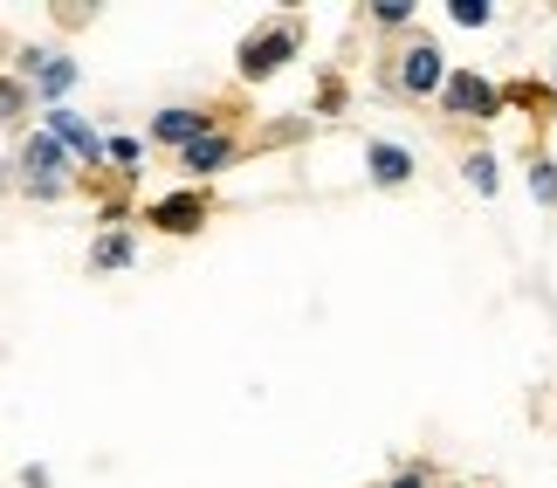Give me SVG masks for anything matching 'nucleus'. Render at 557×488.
Instances as JSON below:
<instances>
[{
    "instance_id": "obj_1",
    "label": "nucleus",
    "mask_w": 557,
    "mask_h": 488,
    "mask_svg": "<svg viewBox=\"0 0 557 488\" xmlns=\"http://www.w3.org/2000/svg\"><path fill=\"white\" fill-rule=\"evenodd\" d=\"M296 55V35L289 28H275V35H255V41H242V70L248 76H269L275 62H289Z\"/></svg>"
},
{
    "instance_id": "obj_2",
    "label": "nucleus",
    "mask_w": 557,
    "mask_h": 488,
    "mask_svg": "<svg viewBox=\"0 0 557 488\" xmlns=\"http://www.w3.org/2000/svg\"><path fill=\"white\" fill-rule=\"evenodd\" d=\"M200 221H207V200L200 193H173V200L152 207V227H165V235H193Z\"/></svg>"
},
{
    "instance_id": "obj_3",
    "label": "nucleus",
    "mask_w": 557,
    "mask_h": 488,
    "mask_svg": "<svg viewBox=\"0 0 557 488\" xmlns=\"http://www.w3.org/2000/svg\"><path fill=\"white\" fill-rule=\"evenodd\" d=\"M399 83H406V90H441V55H434V41H413V49H406Z\"/></svg>"
},
{
    "instance_id": "obj_4",
    "label": "nucleus",
    "mask_w": 557,
    "mask_h": 488,
    "mask_svg": "<svg viewBox=\"0 0 557 488\" xmlns=\"http://www.w3.org/2000/svg\"><path fill=\"white\" fill-rule=\"evenodd\" d=\"M447 103H455V111H496V90L461 70V76H447Z\"/></svg>"
},
{
    "instance_id": "obj_5",
    "label": "nucleus",
    "mask_w": 557,
    "mask_h": 488,
    "mask_svg": "<svg viewBox=\"0 0 557 488\" xmlns=\"http://www.w3.org/2000/svg\"><path fill=\"white\" fill-rule=\"evenodd\" d=\"M227 159H234V138H221V132H207V138L186 145V165H193V173H221Z\"/></svg>"
},
{
    "instance_id": "obj_6",
    "label": "nucleus",
    "mask_w": 557,
    "mask_h": 488,
    "mask_svg": "<svg viewBox=\"0 0 557 488\" xmlns=\"http://www.w3.org/2000/svg\"><path fill=\"white\" fill-rule=\"evenodd\" d=\"M49 138H55V145H70V152H83V159H97V132H90L83 117H70V111H55V117H49Z\"/></svg>"
},
{
    "instance_id": "obj_7",
    "label": "nucleus",
    "mask_w": 557,
    "mask_h": 488,
    "mask_svg": "<svg viewBox=\"0 0 557 488\" xmlns=\"http://www.w3.org/2000/svg\"><path fill=\"white\" fill-rule=\"evenodd\" d=\"M372 173H379V186H406L413 179V159L399 145H372Z\"/></svg>"
},
{
    "instance_id": "obj_8",
    "label": "nucleus",
    "mask_w": 557,
    "mask_h": 488,
    "mask_svg": "<svg viewBox=\"0 0 557 488\" xmlns=\"http://www.w3.org/2000/svg\"><path fill=\"white\" fill-rule=\"evenodd\" d=\"M159 138L165 145H193V138H207V117L200 111H165L159 117Z\"/></svg>"
},
{
    "instance_id": "obj_9",
    "label": "nucleus",
    "mask_w": 557,
    "mask_h": 488,
    "mask_svg": "<svg viewBox=\"0 0 557 488\" xmlns=\"http://www.w3.org/2000/svg\"><path fill=\"white\" fill-rule=\"evenodd\" d=\"M28 173H41L35 186H41V193H55V138H28Z\"/></svg>"
},
{
    "instance_id": "obj_10",
    "label": "nucleus",
    "mask_w": 557,
    "mask_h": 488,
    "mask_svg": "<svg viewBox=\"0 0 557 488\" xmlns=\"http://www.w3.org/2000/svg\"><path fill=\"white\" fill-rule=\"evenodd\" d=\"M90 262H97V268H124V262H132V241H124V235H103Z\"/></svg>"
},
{
    "instance_id": "obj_11",
    "label": "nucleus",
    "mask_w": 557,
    "mask_h": 488,
    "mask_svg": "<svg viewBox=\"0 0 557 488\" xmlns=\"http://www.w3.org/2000/svg\"><path fill=\"white\" fill-rule=\"evenodd\" d=\"M379 28H406V21H413V8H406V0H379V8H366Z\"/></svg>"
},
{
    "instance_id": "obj_12",
    "label": "nucleus",
    "mask_w": 557,
    "mask_h": 488,
    "mask_svg": "<svg viewBox=\"0 0 557 488\" xmlns=\"http://www.w3.org/2000/svg\"><path fill=\"white\" fill-rule=\"evenodd\" d=\"M70 83H76V70H70V62H41V90H49V97H62Z\"/></svg>"
},
{
    "instance_id": "obj_13",
    "label": "nucleus",
    "mask_w": 557,
    "mask_h": 488,
    "mask_svg": "<svg viewBox=\"0 0 557 488\" xmlns=\"http://www.w3.org/2000/svg\"><path fill=\"white\" fill-rule=\"evenodd\" d=\"M447 14H455V21H461V28H482V21H488V14H496V8H488V0H455V8H447Z\"/></svg>"
},
{
    "instance_id": "obj_14",
    "label": "nucleus",
    "mask_w": 557,
    "mask_h": 488,
    "mask_svg": "<svg viewBox=\"0 0 557 488\" xmlns=\"http://www.w3.org/2000/svg\"><path fill=\"white\" fill-rule=\"evenodd\" d=\"M468 179H475V193H488V186H496V159L475 152V159H468Z\"/></svg>"
},
{
    "instance_id": "obj_15",
    "label": "nucleus",
    "mask_w": 557,
    "mask_h": 488,
    "mask_svg": "<svg viewBox=\"0 0 557 488\" xmlns=\"http://www.w3.org/2000/svg\"><path fill=\"white\" fill-rule=\"evenodd\" d=\"M530 179H537V200H544V207H550V200H557V173H550V165H544V159H537V165H530Z\"/></svg>"
},
{
    "instance_id": "obj_16",
    "label": "nucleus",
    "mask_w": 557,
    "mask_h": 488,
    "mask_svg": "<svg viewBox=\"0 0 557 488\" xmlns=\"http://www.w3.org/2000/svg\"><path fill=\"white\" fill-rule=\"evenodd\" d=\"M393 488H426V481H420V475H399V481H393Z\"/></svg>"
}]
</instances>
